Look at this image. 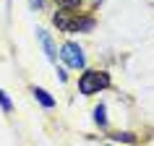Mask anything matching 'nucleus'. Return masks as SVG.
Returning a JSON list of instances; mask_svg holds the SVG:
<instances>
[{
    "label": "nucleus",
    "instance_id": "f257e3e1",
    "mask_svg": "<svg viewBox=\"0 0 154 146\" xmlns=\"http://www.w3.org/2000/svg\"><path fill=\"white\" fill-rule=\"evenodd\" d=\"M110 78H107V73H99V71H86L81 76V81H79V89L81 94H97L99 89H105Z\"/></svg>",
    "mask_w": 154,
    "mask_h": 146
},
{
    "label": "nucleus",
    "instance_id": "f03ea898",
    "mask_svg": "<svg viewBox=\"0 0 154 146\" xmlns=\"http://www.w3.org/2000/svg\"><path fill=\"white\" fill-rule=\"evenodd\" d=\"M60 57L65 60V65H71V68H84V52H81V47L79 44H73V42H68L63 47V52H60Z\"/></svg>",
    "mask_w": 154,
    "mask_h": 146
},
{
    "label": "nucleus",
    "instance_id": "7ed1b4c3",
    "mask_svg": "<svg viewBox=\"0 0 154 146\" xmlns=\"http://www.w3.org/2000/svg\"><path fill=\"white\" fill-rule=\"evenodd\" d=\"M37 37H39V42H42V47H45V52H47V57L50 60H55V44H52V39H50V34L47 32H42V29H37Z\"/></svg>",
    "mask_w": 154,
    "mask_h": 146
},
{
    "label": "nucleus",
    "instance_id": "20e7f679",
    "mask_svg": "<svg viewBox=\"0 0 154 146\" xmlns=\"http://www.w3.org/2000/svg\"><path fill=\"white\" fill-rule=\"evenodd\" d=\"M52 24H55L57 29L68 32V29H71V16H68V11H57L55 16H52Z\"/></svg>",
    "mask_w": 154,
    "mask_h": 146
},
{
    "label": "nucleus",
    "instance_id": "39448f33",
    "mask_svg": "<svg viewBox=\"0 0 154 146\" xmlns=\"http://www.w3.org/2000/svg\"><path fill=\"white\" fill-rule=\"evenodd\" d=\"M89 29H94V18H79V21H71L68 32H89Z\"/></svg>",
    "mask_w": 154,
    "mask_h": 146
},
{
    "label": "nucleus",
    "instance_id": "423d86ee",
    "mask_svg": "<svg viewBox=\"0 0 154 146\" xmlns=\"http://www.w3.org/2000/svg\"><path fill=\"white\" fill-rule=\"evenodd\" d=\"M34 97L39 99V102H42V105H45V107H55V99L50 97V94H47V91H45V89H34Z\"/></svg>",
    "mask_w": 154,
    "mask_h": 146
},
{
    "label": "nucleus",
    "instance_id": "0eeeda50",
    "mask_svg": "<svg viewBox=\"0 0 154 146\" xmlns=\"http://www.w3.org/2000/svg\"><path fill=\"white\" fill-rule=\"evenodd\" d=\"M79 3H81V0H57V5H60V8H63V11L79 8Z\"/></svg>",
    "mask_w": 154,
    "mask_h": 146
},
{
    "label": "nucleus",
    "instance_id": "6e6552de",
    "mask_svg": "<svg viewBox=\"0 0 154 146\" xmlns=\"http://www.w3.org/2000/svg\"><path fill=\"white\" fill-rule=\"evenodd\" d=\"M0 107H3L5 112H11V110H13V105H11V99L5 97V91H3V89H0Z\"/></svg>",
    "mask_w": 154,
    "mask_h": 146
},
{
    "label": "nucleus",
    "instance_id": "1a4fd4ad",
    "mask_svg": "<svg viewBox=\"0 0 154 146\" xmlns=\"http://www.w3.org/2000/svg\"><path fill=\"white\" fill-rule=\"evenodd\" d=\"M94 120H97L99 125H105V107H102V105H99L97 110H94Z\"/></svg>",
    "mask_w": 154,
    "mask_h": 146
},
{
    "label": "nucleus",
    "instance_id": "9d476101",
    "mask_svg": "<svg viewBox=\"0 0 154 146\" xmlns=\"http://www.w3.org/2000/svg\"><path fill=\"white\" fill-rule=\"evenodd\" d=\"M115 141H123V144H131V141H133V133H115Z\"/></svg>",
    "mask_w": 154,
    "mask_h": 146
},
{
    "label": "nucleus",
    "instance_id": "9b49d317",
    "mask_svg": "<svg viewBox=\"0 0 154 146\" xmlns=\"http://www.w3.org/2000/svg\"><path fill=\"white\" fill-rule=\"evenodd\" d=\"M32 5H34V8H42V5H45V0H32Z\"/></svg>",
    "mask_w": 154,
    "mask_h": 146
}]
</instances>
